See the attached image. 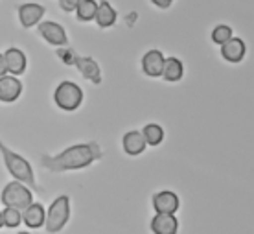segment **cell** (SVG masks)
<instances>
[{"label": "cell", "mask_w": 254, "mask_h": 234, "mask_svg": "<svg viewBox=\"0 0 254 234\" xmlns=\"http://www.w3.org/2000/svg\"><path fill=\"white\" fill-rule=\"evenodd\" d=\"M102 150L96 142H87V144H76L66 148L64 152L58 155H41V164L50 171H74L83 170L102 158Z\"/></svg>", "instance_id": "obj_1"}, {"label": "cell", "mask_w": 254, "mask_h": 234, "mask_svg": "<svg viewBox=\"0 0 254 234\" xmlns=\"http://www.w3.org/2000/svg\"><path fill=\"white\" fill-rule=\"evenodd\" d=\"M0 153H2V160H4L7 171L15 177V181H19V183L26 184V186H32L33 190H39L37 183H35L32 164L22 155L11 152L2 140H0Z\"/></svg>", "instance_id": "obj_2"}, {"label": "cell", "mask_w": 254, "mask_h": 234, "mask_svg": "<svg viewBox=\"0 0 254 234\" xmlns=\"http://www.w3.org/2000/svg\"><path fill=\"white\" fill-rule=\"evenodd\" d=\"M0 201H2V205L9 207V209H17L22 212V210H26L33 203L32 190L28 188L26 184L19 183V181H11L2 190Z\"/></svg>", "instance_id": "obj_3"}, {"label": "cell", "mask_w": 254, "mask_h": 234, "mask_svg": "<svg viewBox=\"0 0 254 234\" xmlns=\"http://www.w3.org/2000/svg\"><path fill=\"white\" fill-rule=\"evenodd\" d=\"M70 220V197L59 196L54 199L50 209L46 212L45 227L48 234H56L68 223Z\"/></svg>", "instance_id": "obj_4"}, {"label": "cell", "mask_w": 254, "mask_h": 234, "mask_svg": "<svg viewBox=\"0 0 254 234\" xmlns=\"http://www.w3.org/2000/svg\"><path fill=\"white\" fill-rule=\"evenodd\" d=\"M54 101L63 111H76L83 101V90L74 81H61L54 92Z\"/></svg>", "instance_id": "obj_5"}, {"label": "cell", "mask_w": 254, "mask_h": 234, "mask_svg": "<svg viewBox=\"0 0 254 234\" xmlns=\"http://www.w3.org/2000/svg\"><path fill=\"white\" fill-rule=\"evenodd\" d=\"M39 35L45 39L46 43H50L52 46H58V48H63V46H68V37H66V32L64 28L54 20H45V22H39L37 26Z\"/></svg>", "instance_id": "obj_6"}, {"label": "cell", "mask_w": 254, "mask_h": 234, "mask_svg": "<svg viewBox=\"0 0 254 234\" xmlns=\"http://www.w3.org/2000/svg\"><path fill=\"white\" fill-rule=\"evenodd\" d=\"M153 209L157 214H175L179 210V196L172 190H162L153 196Z\"/></svg>", "instance_id": "obj_7"}, {"label": "cell", "mask_w": 254, "mask_h": 234, "mask_svg": "<svg viewBox=\"0 0 254 234\" xmlns=\"http://www.w3.org/2000/svg\"><path fill=\"white\" fill-rule=\"evenodd\" d=\"M166 57L160 50H149L142 57V70L144 74L149 78L162 76V69H164Z\"/></svg>", "instance_id": "obj_8"}, {"label": "cell", "mask_w": 254, "mask_h": 234, "mask_svg": "<svg viewBox=\"0 0 254 234\" xmlns=\"http://www.w3.org/2000/svg\"><path fill=\"white\" fill-rule=\"evenodd\" d=\"M74 65L77 67V70L81 72V76L85 78V79H89V81L94 83V85H100V83H102V70H100V65L96 63L92 57L76 56Z\"/></svg>", "instance_id": "obj_9"}, {"label": "cell", "mask_w": 254, "mask_h": 234, "mask_svg": "<svg viewBox=\"0 0 254 234\" xmlns=\"http://www.w3.org/2000/svg\"><path fill=\"white\" fill-rule=\"evenodd\" d=\"M20 92H22V83L19 81V78L9 76V74L0 78V101L11 103L19 98Z\"/></svg>", "instance_id": "obj_10"}, {"label": "cell", "mask_w": 254, "mask_h": 234, "mask_svg": "<svg viewBox=\"0 0 254 234\" xmlns=\"http://www.w3.org/2000/svg\"><path fill=\"white\" fill-rule=\"evenodd\" d=\"M4 61H6V69L9 72V76L15 78H19L26 70V65H28L24 52L19 50V48H7L4 52Z\"/></svg>", "instance_id": "obj_11"}, {"label": "cell", "mask_w": 254, "mask_h": 234, "mask_svg": "<svg viewBox=\"0 0 254 234\" xmlns=\"http://www.w3.org/2000/svg\"><path fill=\"white\" fill-rule=\"evenodd\" d=\"M45 15V7L41 4H22L19 7V20L22 28H32L39 24V20Z\"/></svg>", "instance_id": "obj_12"}, {"label": "cell", "mask_w": 254, "mask_h": 234, "mask_svg": "<svg viewBox=\"0 0 254 234\" xmlns=\"http://www.w3.org/2000/svg\"><path fill=\"white\" fill-rule=\"evenodd\" d=\"M245 52H247V46L240 37H232L225 45H221V56L229 63H240L245 57Z\"/></svg>", "instance_id": "obj_13"}, {"label": "cell", "mask_w": 254, "mask_h": 234, "mask_svg": "<svg viewBox=\"0 0 254 234\" xmlns=\"http://www.w3.org/2000/svg\"><path fill=\"white\" fill-rule=\"evenodd\" d=\"M151 231L155 234H177L179 222L175 214H157L151 220Z\"/></svg>", "instance_id": "obj_14"}, {"label": "cell", "mask_w": 254, "mask_h": 234, "mask_svg": "<svg viewBox=\"0 0 254 234\" xmlns=\"http://www.w3.org/2000/svg\"><path fill=\"white\" fill-rule=\"evenodd\" d=\"M46 212L41 203H32L26 210H22V223L30 229H41L45 225Z\"/></svg>", "instance_id": "obj_15"}, {"label": "cell", "mask_w": 254, "mask_h": 234, "mask_svg": "<svg viewBox=\"0 0 254 234\" xmlns=\"http://www.w3.org/2000/svg\"><path fill=\"white\" fill-rule=\"evenodd\" d=\"M146 139L142 131H129V133L124 135V150H126L127 155L131 157H136L140 153L146 150Z\"/></svg>", "instance_id": "obj_16"}, {"label": "cell", "mask_w": 254, "mask_h": 234, "mask_svg": "<svg viewBox=\"0 0 254 234\" xmlns=\"http://www.w3.org/2000/svg\"><path fill=\"white\" fill-rule=\"evenodd\" d=\"M94 20L98 22V26H100V28H109V26H113L116 22L115 7L111 6L107 0L98 2V11H96Z\"/></svg>", "instance_id": "obj_17"}, {"label": "cell", "mask_w": 254, "mask_h": 234, "mask_svg": "<svg viewBox=\"0 0 254 234\" xmlns=\"http://www.w3.org/2000/svg\"><path fill=\"white\" fill-rule=\"evenodd\" d=\"M183 74H185L183 61L177 57H168L164 61V69H162V78L166 81H179Z\"/></svg>", "instance_id": "obj_18"}, {"label": "cell", "mask_w": 254, "mask_h": 234, "mask_svg": "<svg viewBox=\"0 0 254 234\" xmlns=\"http://www.w3.org/2000/svg\"><path fill=\"white\" fill-rule=\"evenodd\" d=\"M96 11H98V2L96 0H83L81 4L76 7V17L81 22H89V20H94Z\"/></svg>", "instance_id": "obj_19"}, {"label": "cell", "mask_w": 254, "mask_h": 234, "mask_svg": "<svg viewBox=\"0 0 254 234\" xmlns=\"http://www.w3.org/2000/svg\"><path fill=\"white\" fill-rule=\"evenodd\" d=\"M142 135L146 139V144L149 146H159L162 140H164V129L159 126V124H147L144 129H142Z\"/></svg>", "instance_id": "obj_20"}, {"label": "cell", "mask_w": 254, "mask_h": 234, "mask_svg": "<svg viewBox=\"0 0 254 234\" xmlns=\"http://www.w3.org/2000/svg\"><path fill=\"white\" fill-rule=\"evenodd\" d=\"M2 222H4L6 227L17 229L20 223H22V212L17 209H9V207H6L4 212H2Z\"/></svg>", "instance_id": "obj_21"}, {"label": "cell", "mask_w": 254, "mask_h": 234, "mask_svg": "<svg viewBox=\"0 0 254 234\" xmlns=\"http://www.w3.org/2000/svg\"><path fill=\"white\" fill-rule=\"evenodd\" d=\"M232 39V28L227 24H217L214 28V32H212V41L216 43V45H225L227 41Z\"/></svg>", "instance_id": "obj_22"}, {"label": "cell", "mask_w": 254, "mask_h": 234, "mask_svg": "<svg viewBox=\"0 0 254 234\" xmlns=\"http://www.w3.org/2000/svg\"><path fill=\"white\" fill-rule=\"evenodd\" d=\"M58 57L63 61L64 65H74V59H76V54L72 48L68 46H63V48H58Z\"/></svg>", "instance_id": "obj_23"}, {"label": "cell", "mask_w": 254, "mask_h": 234, "mask_svg": "<svg viewBox=\"0 0 254 234\" xmlns=\"http://www.w3.org/2000/svg\"><path fill=\"white\" fill-rule=\"evenodd\" d=\"M81 2L83 0H59V7L66 13H72V11H76V7L79 6Z\"/></svg>", "instance_id": "obj_24"}, {"label": "cell", "mask_w": 254, "mask_h": 234, "mask_svg": "<svg viewBox=\"0 0 254 234\" xmlns=\"http://www.w3.org/2000/svg\"><path fill=\"white\" fill-rule=\"evenodd\" d=\"M153 4L157 7H160V9H168V7L172 6V2L173 0H151Z\"/></svg>", "instance_id": "obj_25"}, {"label": "cell", "mask_w": 254, "mask_h": 234, "mask_svg": "<svg viewBox=\"0 0 254 234\" xmlns=\"http://www.w3.org/2000/svg\"><path fill=\"white\" fill-rule=\"evenodd\" d=\"M7 69H6V61H4V54H0V78L6 76Z\"/></svg>", "instance_id": "obj_26"}, {"label": "cell", "mask_w": 254, "mask_h": 234, "mask_svg": "<svg viewBox=\"0 0 254 234\" xmlns=\"http://www.w3.org/2000/svg\"><path fill=\"white\" fill-rule=\"evenodd\" d=\"M4 227V222H2V212H0V229Z\"/></svg>", "instance_id": "obj_27"}, {"label": "cell", "mask_w": 254, "mask_h": 234, "mask_svg": "<svg viewBox=\"0 0 254 234\" xmlns=\"http://www.w3.org/2000/svg\"><path fill=\"white\" fill-rule=\"evenodd\" d=\"M19 234H30V233H19Z\"/></svg>", "instance_id": "obj_28"}]
</instances>
